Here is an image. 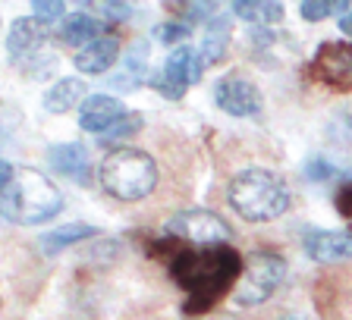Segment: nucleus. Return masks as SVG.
I'll list each match as a JSON object with an SVG mask.
<instances>
[{
	"label": "nucleus",
	"mask_w": 352,
	"mask_h": 320,
	"mask_svg": "<svg viewBox=\"0 0 352 320\" xmlns=\"http://www.w3.org/2000/svg\"><path fill=\"white\" fill-rule=\"evenodd\" d=\"M107 3H123V0H107Z\"/></svg>",
	"instance_id": "obj_32"
},
{
	"label": "nucleus",
	"mask_w": 352,
	"mask_h": 320,
	"mask_svg": "<svg viewBox=\"0 0 352 320\" xmlns=\"http://www.w3.org/2000/svg\"><path fill=\"white\" fill-rule=\"evenodd\" d=\"M13 163H7V160H0V192L10 185V179H13Z\"/></svg>",
	"instance_id": "obj_29"
},
{
	"label": "nucleus",
	"mask_w": 352,
	"mask_h": 320,
	"mask_svg": "<svg viewBox=\"0 0 352 320\" xmlns=\"http://www.w3.org/2000/svg\"><path fill=\"white\" fill-rule=\"evenodd\" d=\"M302 248L318 264H343L352 261V233H346V229H308Z\"/></svg>",
	"instance_id": "obj_10"
},
{
	"label": "nucleus",
	"mask_w": 352,
	"mask_h": 320,
	"mask_svg": "<svg viewBox=\"0 0 352 320\" xmlns=\"http://www.w3.org/2000/svg\"><path fill=\"white\" fill-rule=\"evenodd\" d=\"M60 41L69 44V47H85V44L98 41V38H104V22L95 19L91 13H69L60 19V29H57Z\"/></svg>",
	"instance_id": "obj_15"
},
{
	"label": "nucleus",
	"mask_w": 352,
	"mask_h": 320,
	"mask_svg": "<svg viewBox=\"0 0 352 320\" xmlns=\"http://www.w3.org/2000/svg\"><path fill=\"white\" fill-rule=\"evenodd\" d=\"M60 211H63V192L32 167H16L10 185L0 192V217L10 223H47Z\"/></svg>",
	"instance_id": "obj_3"
},
{
	"label": "nucleus",
	"mask_w": 352,
	"mask_h": 320,
	"mask_svg": "<svg viewBox=\"0 0 352 320\" xmlns=\"http://www.w3.org/2000/svg\"><path fill=\"white\" fill-rule=\"evenodd\" d=\"M214 104H217L223 113H230V117H258L264 107V98L261 91H258V85L252 79H245V76H223V79L214 85Z\"/></svg>",
	"instance_id": "obj_9"
},
{
	"label": "nucleus",
	"mask_w": 352,
	"mask_h": 320,
	"mask_svg": "<svg viewBox=\"0 0 352 320\" xmlns=\"http://www.w3.org/2000/svg\"><path fill=\"white\" fill-rule=\"evenodd\" d=\"M230 38H233V22H230V16H214V19L208 22V29H205L201 47H198V60H201L205 69L227 57Z\"/></svg>",
	"instance_id": "obj_16"
},
{
	"label": "nucleus",
	"mask_w": 352,
	"mask_h": 320,
	"mask_svg": "<svg viewBox=\"0 0 352 320\" xmlns=\"http://www.w3.org/2000/svg\"><path fill=\"white\" fill-rule=\"evenodd\" d=\"M280 320H308V317H302V314H289V317H280Z\"/></svg>",
	"instance_id": "obj_31"
},
{
	"label": "nucleus",
	"mask_w": 352,
	"mask_h": 320,
	"mask_svg": "<svg viewBox=\"0 0 352 320\" xmlns=\"http://www.w3.org/2000/svg\"><path fill=\"white\" fill-rule=\"evenodd\" d=\"M120 63H123V66H120V73L110 79V85L123 88V91L142 85V79H145V73H148V44L145 41L129 44V51L120 57Z\"/></svg>",
	"instance_id": "obj_18"
},
{
	"label": "nucleus",
	"mask_w": 352,
	"mask_h": 320,
	"mask_svg": "<svg viewBox=\"0 0 352 320\" xmlns=\"http://www.w3.org/2000/svg\"><path fill=\"white\" fill-rule=\"evenodd\" d=\"M305 170H308V179H318V182L330 179V173H333V167H330L327 160H311Z\"/></svg>",
	"instance_id": "obj_28"
},
{
	"label": "nucleus",
	"mask_w": 352,
	"mask_h": 320,
	"mask_svg": "<svg viewBox=\"0 0 352 320\" xmlns=\"http://www.w3.org/2000/svg\"><path fill=\"white\" fill-rule=\"evenodd\" d=\"M120 57H123V54H120L117 38L104 35V38H98V41L85 44V47L76 54L73 63H76V69L85 73V76H104V73H110V69L117 66Z\"/></svg>",
	"instance_id": "obj_14"
},
{
	"label": "nucleus",
	"mask_w": 352,
	"mask_h": 320,
	"mask_svg": "<svg viewBox=\"0 0 352 320\" xmlns=\"http://www.w3.org/2000/svg\"><path fill=\"white\" fill-rule=\"evenodd\" d=\"M233 13L249 25L258 29H271L277 22H283L286 10L280 0H233Z\"/></svg>",
	"instance_id": "obj_19"
},
{
	"label": "nucleus",
	"mask_w": 352,
	"mask_h": 320,
	"mask_svg": "<svg viewBox=\"0 0 352 320\" xmlns=\"http://www.w3.org/2000/svg\"><path fill=\"white\" fill-rule=\"evenodd\" d=\"M157 163L142 148H113L104 154L101 167H98V182L110 198L117 201H145L157 189Z\"/></svg>",
	"instance_id": "obj_4"
},
{
	"label": "nucleus",
	"mask_w": 352,
	"mask_h": 320,
	"mask_svg": "<svg viewBox=\"0 0 352 320\" xmlns=\"http://www.w3.org/2000/svg\"><path fill=\"white\" fill-rule=\"evenodd\" d=\"M327 139L330 145L352 151V101H343L327 119Z\"/></svg>",
	"instance_id": "obj_22"
},
{
	"label": "nucleus",
	"mask_w": 352,
	"mask_h": 320,
	"mask_svg": "<svg viewBox=\"0 0 352 320\" xmlns=\"http://www.w3.org/2000/svg\"><path fill=\"white\" fill-rule=\"evenodd\" d=\"M88 98V88H85V82L82 79H76V76H69V79H60V82H54L47 91H44V110L47 113H69V110H76V107H82V101Z\"/></svg>",
	"instance_id": "obj_17"
},
{
	"label": "nucleus",
	"mask_w": 352,
	"mask_h": 320,
	"mask_svg": "<svg viewBox=\"0 0 352 320\" xmlns=\"http://www.w3.org/2000/svg\"><path fill=\"white\" fill-rule=\"evenodd\" d=\"M47 38H51V32H47V25H44L41 19H35V16H22V19H16L13 25H10L7 51H10V57L13 60L25 63V60L44 54Z\"/></svg>",
	"instance_id": "obj_11"
},
{
	"label": "nucleus",
	"mask_w": 352,
	"mask_h": 320,
	"mask_svg": "<svg viewBox=\"0 0 352 320\" xmlns=\"http://www.w3.org/2000/svg\"><path fill=\"white\" fill-rule=\"evenodd\" d=\"M311 76L333 91H352V41H324L311 57Z\"/></svg>",
	"instance_id": "obj_8"
},
{
	"label": "nucleus",
	"mask_w": 352,
	"mask_h": 320,
	"mask_svg": "<svg viewBox=\"0 0 352 320\" xmlns=\"http://www.w3.org/2000/svg\"><path fill=\"white\" fill-rule=\"evenodd\" d=\"M201 73H205V66L198 60V51L189 44H179V47H173V54H167L161 73L154 76V88L167 101H179L189 91V85L201 79Z\"/></svg>",
	"instance_id": "obj_6"
},
{
	"label": "nucleus",
	"mask_w": 352,
	"mask_h": 320,
	"mask_svg": "<svg viewBox=\"0 0 352 320\" xmlns=\"http://www.w3.org/2000/svg\"><path fill=\"white\" fill-rule=\"evenodd\" d=\"M346 10H352V0H302L299 3L305 22H324L330 16H343Z\"/></svg>",
	"instance_id": "obj_23"
},
{
	"label": "nucleus",
	"mask_w": 352,
	"mask_h": 320,
	"mask_svg": "<svg viewBox=\"0 0 352 320\" xmlns=\"http://www.w3.org/2000/svg\"><path fill=\"white\" fill-rule=\"evenodd\" d=\"M170 270H173V279L189 295L186 311L205 314L208 308H214L220 295L236 289L242 273V258L230 245H198L176 251Z\"/></svg>",
	"instance_id": "obj_1"
},
{
	"label": "nucleus",
	"mask_w": 352,
	"mask_h": 320,
	"mask_svg": "<svg viewBox=\"0 0 352 320\" xmlns=\"http://www.w3.org/2000/svg\"><path fill=\"white\" fill-rule=\"evenodd\" d=\"M95 236H98V229L91 223H66V226L51 229V233H44L38 245H41L44 255H57L63 248H73L85 239H95Z\"/></svg>",
	"instance_id": "obj_20"
},
{
	"label": "nucleus",
	"mask_w": 352,
	"mask_h": 320,
	"mask_svg": "<svg viewBox=\"0 0 352 320\" xmlns=\"http://www.w3.org/2000/svg\"><path fill=\"white\" fill-rule=\"evenodd\" d=\"M167 233L189 245H227L233 239V229L227 220L211 211H179L167 220Z\"/></svg>",
	"instance_id": "obj_7"
},
{
	"label": "nucleus",
	"mask_w": 352,
	"mask_h": 320,
	"mask_svg": "<svg viewBox=\"0 0 352 320\" xmlns=\"http://www.w3.org/2000/svg\"><path fill=\"white\" fill-rule=\"evenodd\" d=\"M189 35H192V25H186V22H179V19L161 22V25L154 29V38H157L161 44H167V47H173V44H183Z\"/></svg>",
	"instance_id": "obj_25"
},
{
	"label": "nucleus",
	"mask_w": 352,
	"mask_h": 320,
	"mask_svg": "<svg viewBox=\"0 0 352 320\" xmlns=\"http://www.w3.org/2000/svg\"><path fill=\"white\" fill-rule=\"evenodd\" d=\"M164 7L186 25L195 22H211L217 16V0H164Z\"/></svg>",
	"instance_id": "obj_21"
},
{
	"label": "nucleus",
	"mask_w": 352,
	"mask_h": 320,
	"mask_svg": "<svg viewBox=\"0 0 352 320\" xmlns=\"http://www.w3.org/2000/svg\"><path fill=\"white\" fill-rule=\"evenodd\" d=\"M32 10H35V19H41L44 25L47 22H60L66 10V0H32Z\"/></svg>",
	"instance_id": "obj_26"
},
{
	"label": "nucleus",
	"mask_w": 352,
	"mask_h": 320,
	"mask_svg": "<svg viewBox=\"0 0 352 320\" xmlns=\"http://www.w3.org/2000/svg\"><path fill=\"white\" fill-rule=\"evenodd\" d=\"M227 201L245 223H267V220H277L289 211L293 192L280 173L264 167H249L230 179Z\"/></svg>",
	"instance_id": "obj_2"
},
{
	"label": "nucleus",
	"mask_w": 352,
	"mask_h": 320,
	"mask_svg": "<svg viewBox=\"0 0 352 320\" xmlns=\"http://www.w3.org/2000/svg\"><path fill=\"white\" fill-rule=\"evenodd\" d=\"M47 163H51L57 173H63L69 182L76 185H91L95 179V167H91V157H88V148H82L79 141H66V145H54L47 151Z\"/></svg>",
	"instance_id": "obj_13"
},
{
	"label": "nucleus",
	"mask_w": 352,
	"mask_h": 320,
	"mask_svg": "<svg viewBox=\"0 0 352 320\" xmlns=\"http://www.w3.org/2000/svg\"><path fill=\"white\" fill-rule=\"evenodd\" d=\"M129 110L120 98L113 95H88L79 107V129L91 132V135H104L120 117H126Z\"/></svg>",
	"instance_id": "obj_12"
},
{
	"label": "nucleus",
	"mask_w": 352,
	"mask_h": 320,
	"mask_svg": "<svg viewBox=\"0 0 352 320\" xmlns=\"http://www.w3.org/2000/svg\"><path fill=\"white\" fill-rule=\"evenodd\" d=\"M142 123H145V119H142V113H126V117H120L117 123L104 132V135H98V141H101L104 148H110V145L120 148V141H126L129 135H135V132L142 129Z\"/></svg>",
	"instance_id": "obj_24"
},
{
	"label": "nucleus",
	"mask_w": 352,
	"mask_h": 320,
	"mask_svg": "<svg viewBox=\"0 0 352 320\" xmlns=\"http://www.w3.org/2000/svg\"><path fill=\"white\" fill-rule=\"evenodd\" d=\"M286 279V261L274 251H249L242 258V273L233 289V299L239 308H258L271 299Z\"/></svg>",
	"instance_id": "obj_5"
},
{
	"label": "nucleus",
	"mask_w": 352,
	"mask_h": 320,
	"mask_svg": "<svg viewBox=\"0 0 352 320\" xmlns=\"http://www.w3.org/2000/svg\"><path fill=\"white\" fill-rule=\"evenodd\" d=\"M337 211L352 220V179H346L337 189Z\"/></svg>",
	"instance_id": "obj_27"
},
{
	"label": "nucleus",
	"mask_w": 352,
	"mask_h": 320,
	"mask_svg": "<svg viewBox=\"0 0 352 320\" xmlns=\"http://www.w3.org/2000/svg\"><path fill=\"white\" fill-rule=\"evenodd\" d=\"M340 32L352 38V10H346V13L340 16Z\"/></svg>",
	"instance_id": "obj_30"
}]
</instances>
